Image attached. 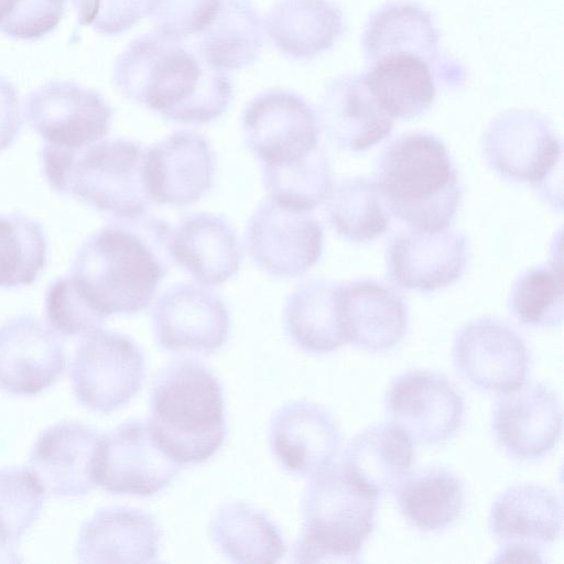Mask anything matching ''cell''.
Here are the masks:
<instances>
[{"instance_id":"11","label":"cell","mask_w":564,"mask_h":564,"mask_svg":"<svg viewBox=\"0 0 564 564\" xmlns=\"http://www.w3.org/2000/svg\"><path fill=\"white\" fill-rule=\"evenodd\" d=\"M180 470L181 464L161 446L148 422L131 420L101 436L96 480L108 492L152 496Z\"/></svg>"},{"instance_id":"26","label":"cell","mask_w":564,"mask_h":564,"mask_svg":"<svg viewBox=\"0 0 564 564\" xmlns=\"http://www.w3.org/2000/svg\"><path fill=\"white\" fill-rule=\"evenodd\" d=\"M171 254L202 285H219L240 269L242 248L223 216L196 213L172 230Z\"/></svg>"},{"instance_id":"16","label":"cell","mask_w":564,"mask_h":564,"mask_svg":"<svg viewBox=\"0 0 564 564\" xmlns=\"http://www.w3.org/2000/svg\"><path fill=\"white\" fill-rule=\"evenodd\" d=\"M216 159L208 140L180 130L147 147L145 178L152 203L183 207L214 186Z\"/></svg>"},{"instance_id":"20","label":"cell","mask_w":564,"mask_h":564,"mask_svg":"<svg viewBox=\"0 0 564 564\" xmlns=\"http://www.w3.org/2000/svg\"><path fill=\"white\" fill-rule=\"evenodd\" d=\"M495 405L492 431L513 458L531 460L546 455L562 432V408L546 384L532 382L507 392Z\"/></svg>"},{"instance_id":"12","label":"cell","mask_w":564,"mask_h":564,"mask_svg":"<svg viewBox=\"0 0 564 564\" xmlns=\"http://www.w3.org/2000/svg\"><path fill=\"white\" fill-rule=\"evenodd\" d=\"M387 415L411 440L438 444L451 440L464 422L462 395L443 373L412 370L397 377L384 400Z\"/></svg>"},{"instance_id":"43","label":"cell","mask_w":564,"mask_h":564,"mask_svg":"<svg viewBox=\"0 0 564 564\" xmlns=\"http://www.w3.org/2000/svg\"><path fill=\"white\" fill-rule=\"evenodd\" d=\"M20 124L19 99L14 87L0 77V151L13 141Z\"/></svg>"},{"instance_id":"33","label":"cell","mask_w":564,"mask_h":564,"mask_svg":"<svg viewBox=\"0 0 564 564\" xmlns=\"http://www.w3.org/2000/svg\"><path fill=\"white\" fill-rule=\"evenodd\" d=\"M397 488L400 512L411 525L424 532L445 529L464 508V485L445 467L421 468L408 475Z\"/></svg>"},{"instance_id":"4","label":"cell","mask_w":564,"mask_h":564,"mask_svg":"<svg viewBox=\"0 0 564 564\" xmlns=\"http://www.w3.org/2000/svg\"><path fill=\"white\" fill-rule=\"evenodd\" d=\"M376 183L388 210L415 230L446 229L462 200L458 173L448 150L427 132L392 140L379 156Z\"/></svg>"},{"instance_id":"10","label":"cell","mask_w":564,"mask_h":564,"mask_svg":"<svg viewBox=\"0 0 564 564\" xmlns=\"http://www.w3.org/2000/svg\"><path fill=\"white\" fill-rule=\"evenodd\" d=\"M144 370L143 354L130 337L100 329L76 350L70 371L74 394L89 410L112 412L137 394Z\"/></svg>"},{"instance_id":"6","label":"cell","mask_w":564,"mask_h":564,"mask_svg":"<svg viewBox=\"0 0 564 564\" xmlns=\"http://www.w3.org/2000/svg\"><path fill=\"white\" fill-rule=\"evenodd\" d=\"M302 500V532L293 547L299 563L359 562L376 524L378 497L343 468L312 477Z\"/></svg>"},{"instance_id":"14","label":"cell","mask_w":564,"mask_h":564,"mask_svg":"<svg viewBox=\"0 0 564 564\" xmlns=\"http://www.w3.org/2000/svg\"><path fill=\"white\" fill-rule=\"evenodd\" d=\"M152 326L158 344L166 350L212 354L226 343L230 317L218 294L205 285L181 282L156 299Z\"/></svg>"},{"instance_id":"30","label":"cell","mask_w":564,"mask_h":564,"mask_svg":"<svg viewBox=\"0 0 564 564\" xmlns=\"http://www.w3.org/2000/svg\"><path fill=\"white\" fill-rule=\"evenodd\" d=\"M370 91L392 119L424 115L436 97L435 67L412 54L384 56L362 74Z\"/></svg>"},{"instance_id":"25","label":"cell","mask_w":564,"mask_h":564,"mask_svg":"<svg viewBox=\"0 0 564 564\" xmlns=\"http://www.w3.org/2000/svg\"><path fill=\"white\" fill-rule=\"evenodd\" d=\"M318 118L333 143L354 152L381 142L393 127V119L379 105L364 75H345L329 82Z\"/></svg>"},{"instance_id":"40","label":"cell","mask_w":564,"mask_h":564,"mask_svg":"<svg viewBox=\"0 0 564 564\" xmlns=\"http://www.w3.org/2000/svg\"><path fill=\"white\" fill-rule=\"evenodd\" d=\"M220 0H147L145 14L158 33L186 40L199 34L214 19Z\"/></svg>"},{"instance_id":"32","label":"cell","mask_w":564,"mask_h":564,"mask_svg":"<svg viewBox=\"0 0 564 564\" xmlns=\"http://www.w3.org/2000/svg\"><path fill=\"white\" fill-rule=\"evenodd\" d=\"M262 47L261 21L250 0H220L216 15L199 33L196 50L219 70L252 64Z\"/></svg>"},{"instance_id":"18","label":"cell","mask_w":564,"mask_h":564,"mask_svg":"<svg viewBox=\"0 0 564 564\" xmlns=\"http://www.w3.org/2000/svg\"><path fill=\"white\" fill-rule=\"evenodd\" d=\"M440 34L432 14L409 1L389 2L366 24L362 46L367 64L394 54H412L432 64L437 80L457 86L465 80V68L441 55Z\"/></svg>"},{"instance_id":"35","label":"cell","mask_w":564,"mask_h":564,"mask_svg":"<svg viewBox=\"0 0 564 564\" xmlns=\"http://www.w3.org/2000/svg\"><path fill=\"white\" fill-rule=\"evenodd\" d=\"M328 218L336 232L351 242L382 236L390 216L376 181L349 177L333 185L327 198Z\"/></svg>"},{"instance_id":"2","label":"cell","mask_w":564,"mask_h":564,"mask_svg":"<svg viewBox=\"0 0 564 564\" xmlns=\"http://www.w3.org/2000/svg\"><path fill=\"white\" fill-rule=\"evenodd\" d=\"M172 230L165 219L147 214L117 219L84 242L70 278L105 318L139 313L169 273Z\"/></svg>"},{"instance_id":"28","label":"cell","mask_w":564,"mask_h":564,"mask_svg":"<svg viewBox=\"0 0 564 564\" xmlns=\"http://www.w3.org/2000/svg\"><path fill=\"white\" fill-rule=\"evenodd\" d=\"M414 459L411 438L394 424H375L347 445L341 468L368 491L379 497L409 475Z\"/></svg>"},{"instance_id":"15","label":"cell","mask_w":564,"mask_h":564,"mask_svg":"<svg viewBox=\"0 0 564 564\" xmlns=\"http://www.w3.org/2000/svg\"><path fill=\"white\" fill-rule=\"evenodd\" d=\"M25 112L46 144L75 151L101 141L112 118L111 107L101 95L68 83H53L35 90Z\"/></svg>"},{"instance_id":"5","label":"cell","mask_w":564,"mask_h":564,"mask_svg":"<svg viewBox=\"0 0 564 564\" xmlns=\"http://www.w3.org/2000/svg\"><path fill=\"white\" fill-rule=\"evenodd\" d=\"M149 426L181 465L200 464L224 444L226 420L221 386L197 360L180 359L156 376Z\"/></svg>"},{"instance_id":"7","label":"cell","mask_w":564,"mask_h":564,"mask_svg":"<svg viewBox=\"0 0 564 564\" xmlns=\"http://www.w3.org/2000/svg\"><path fill=\"white\" fill-rule=\"evenodd\" d=\"M141 142L116 138L82 150L64 149L52 186L116 219L147 214L152 204Z\"/></svg>"},{"instance_id":"3","label":"cell","mask_w":564,"mask_h":564,"mask_svg":"<svg viewBox=\"0 0 564 564\" xmlns=\"http://www.w3.org/2000/svg\"><path fill=\"white\" fill-rule=\"evenodd\" d=\"M241 121L269 195L310 202L328 189L332 172L319 144V118L304 97L289 89H267L246 105Z\"/></svg>"},{"instance_id":"36","label":"cell","mask_w":564,"mask_h":564,"mask_svg":"<svg viewBox=\"0 0 564 564\" xmlns=\"http://www.w3.org/2000/svg\"><path fill=\"white\" fill-rule=\"evenodd\" d=\"M509 311L528 326L557 327L563 322L561 260L524 270L512 283Z\"/></svg>"},{"instance_id":"39","label":"cell","mask_w":564,"mask_h":564,"mask_svg":"<svg viewBox=\"0 0 564 564\" xmlns=\"http://www.w3.org/2000/svg\"><path fill=\"white\" fill-rule=\"evenodd\" d=\"M45 310L52 328L72 337H87L100 330L106 319L88 304L70 276L51 285Z\"/></svg>"},{"instance_id":"31","label":"cell","mask_w":564,"mask_h":564,"mask_svg":"<svg viewBox=\"0 0 564 564\" xmlns=\"http://www.w3.org/2000/svg\"><path fill=\"white\" fill-rule=\"evenodd\" d=\"M339 283L315 279L299 285L288 297L283 323L288 335L303 350L325 354L346 340L338 314Z\"/></svg>"},{"instance_id":"19","label":"cell","mask_w":564,"mask_h":564,"mask_svg":"<svg viewBox=\"0 0 564 564\" xmlns=\"http://www.w3.org/2000/svg\"><path fill=\"white\" fill-rule=\"evenodd\" d=\"M101 436L94 427L79 422L56 423L37 437L28 469L48 495L84 496L97 486Z\"/></svg>"},{"instance_id":"38","label":"cell","mask_w":564,"mask_h":564,"mask_svg":"<svg viewBox=\"0 0 564 564\" xmlns=\"http://www.w3.org/2000/svg\"><path fill=\"white\" fill-rule=\"evenodd\" d=\"M44 490L25 468L0 469V538L15 544L37 520Z\"/></svg>"},{"instance_id":"34","label":"cell","mask_w":564,"mask_h":564,"mask_svg":"<svg viewBox=\"0 0 564 564\" xmlns=\"http://www.w3.org/2000/svg\"><path fill=\"white\" fill-rule=\"evenodd\" d=\"M209 535L236 563H275L285 552L280 529L265 513L242 502L223 506L210 521Z\"/></svg>"},{"instance_id":"41","label":"cell","mask_w":564,"mask_h":564,"mask_svg":"<svg viewBox=\"0 0 564 564\" xmlns=\"http://www.w3.org/2000/svg\"><path fill=\"white\" fill-rule=\"evenodd\" d=\"M66 0H15L0 21V31L18 39H37L59 23Z\"/></svg>"},{"instance_id":"22","label":"cell","mask_w":564,"mask_h":564,"mask_svg":"<svg viewBox=\"0 0 564 564\" xmlns=\"http://www.w3.org/2000/svg\"><path fill=\"white\" fill-rule=\"evenodd\" d=\"M270 445L282 466L314 477L333 467L340 448L339 427L324 408L307 401L283 405L270 424Z\"/></svg>"},{"instance_id":"21","label":"cell","mask_w":564,"mask_h":564,"mask_svg":"<svg viewBox=\"0 0 564 564\" xmlns=\"http://www.w3.org/2000/svg\"><path fill=\"white\" fill-rule=\"evenodd\" d=\"M66 357L56 334L37 319L19 316L0 325V389L35 395L64 372Z\"/></svg>"},{"instance_id":"8","label":"cell","mask_w":564,"mask_h":564,"mask_svg":"<svg viewBox=\"0 0 564 564\" xmlns=\"http://www.w3.org/2000/svg\"><path fill=\"white\" fill-rule=\"evenodd\" d=\"M486 160L498 175L530 183L545 198L562 162V141L549 120L532 110H510L497 117L482 139Z\"/></svg>"},{"instance_id":"29","label":"cell","mask_w":564,"mask_h":564,"mask_svg":"<svg viewBox=\"0 0 564 564\" xmlns=\"http://www.w3.org/2000/svg\"><path fill=\"white\" fill-rule=\"evenodd\" d=\"M562 521L556 495L534 485L507 488L497 496L489 514V528L497 539L536 549L560 538Z\"/></svg>"},{"instance_id":"46","label":"cell","mask_w":564,"mask_h":564,"mask_svg":"<svg viewBox=\"0 0 564 564\" xmlns=\"http://www.w3.org/2000/svg\"><path fill=\"white\" fill-rule=\"evenodd\" d=\"M15 0H0V21L10 12Z\"/></svg>"},{"instance_id":"1","label":"cell","mask_w":564,"mask_h":564,"mask_svg":"<svg viewBox=\"0 0 564 564\" xmlns=\"http://www.w3.org/2000/svg\"><path fill=\"white\" fill-rule=\"evenodd\" d=\"M113 83L127 99L180 123L214 121L234 97L226 72L207 64L185 40L161 33L142 34L122 51Z\"/></svg>"},{"instance_id":"17","label":"cell","mask_w":564,"mask_h":564,"mask_svg":"<svg viewBox=\"0 0 564 564\" xmlns=\"http://www.w3.org/2000/svg\"><path fill=\"white\" fill-rule=\"evenodd\" d=\"M469 241L456 230L399 232L387 248V274L398 288L431 293L457 282L466 271Z\"/></svg>"},{"instance_id":"13","label":"cell","mask_w":564,"mask_h":564,"mask_svg":"<svg viewBox=\"0 0 564 564\" xmlns=\"http://www.w3.org/2000/svg\"><path fill=\"white\" fill-rule=\"evenodd\" d=\"M453 360L457 372L473 386L507 393L525 381L530 352L519 333L488 316L474 319L457 332Z\"/></svg>"},{"instance_id":"24","label":"cell","mask_w":564,"mask_h":564,"mask_svg":"<svg viewBox=\"0 0 564 564\" xmlns=\"http://www.w3.org/2000/svg\"><path fill=\"white\" fill-rule=\"evenodd\" d=\"M161 535L151 514L129 507H107L83 524L76 555L83 563H148L159 554Z\"/></svg>"},{"instance_id":"42","label":"cell","mask_w":564,"mask_h":564,"mask_svg":"<svg viewBox=\"0 0 564 564\" xmlns=\"http://www.w3.org/2000/svg\"><path fill=\"white\" fill-rule=\"evenodd\" d=\"M147 0H76L80 24L105 35H119L145 15Z\"/></svg>"},{"instance_id":"9","label":"cell","mask_w":564,"mask_h":564,"mask_svg":"<svg viewBox=\"0 0 564 564\" xmlns=\"http://www.w3.org/2000/svg\"><path fill=\"white\" fill-rule=\"evenodd\" d=\"M246 243L253 263L267 274L294 279L321 259L324 230L311 212L292 208L268 196L247 223Z\"/></svg>"},{"instance_id":"44","label":"cell","mask_w":564,"mask_h":564,"mask_svg":"<svg viewBox=\"0 0 564 564\" xmlns=\"http://www.w3.org/2000/svg\"><path fill=\"white\" fill-rule=\"evenodd\" d=\"M495 561L543 562L539 549L521 543H505L497 553Z\"/></svg>"},{"instance_id":"27","label":"cell","mask_w":564,"mask_h":564,"mask_svg":"<svg viewBox=\"0 0 564 564\" xmlns=\"http://www.w3.org/2000/svg\"><path fill=\"white\" fill-rule=\"evenodd\" d=\"M264 30L284 55L312 59L344 34V14L332 0H280L267 12Z\"/></svg>"},{"instance_id":"23","label":"cell","mask_w":564,"mask_h":564,"mask_svg":"<svg viewBox=\"0 0 564 564\" xmlns=\"http://www.w3.org/2000/svg\"><path fill=\"white\" fill-rule=\"evenodd\" d=\"M338 314L346 343L369 351L397 346L409 324L401 295L375 279L339 283Z\"/></svg>"},{"instance_id":"45","label":"cell","mask_w":564,"mask_h":564,"mask_svg":"<svg viewBox=\"0 0 564 564\" xmlns=\"http://www.w3.org/2000/svg\"><path fill=\"white\" fill-rule=\"evenodd\" d=\"M15 544L0 538V562H21Z\"/></svg>"},{"instance_id":"37","label":"cell","mask_w":564,"mask_h":564,"mask_svg":"<svg viewBox=\"0 0 564 564\" xmlns=\"http://www.w3.org/2000/svg\"><path fill=\"white\" fill-rule=\"evenodd\" d=\"M46 260L41 227L22 215H0V288L31 284Z\"/></svg>"}]
</instances>
